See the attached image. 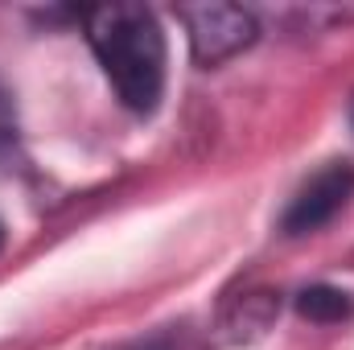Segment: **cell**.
<instances>
[{
  "label": "cell",
  "instance_id": "6da1fadb",
  "mask_svg": "<svg viewBox=\"0 0 354 350\" xmlns=\"http://www.w3.org/2000/svg\"><path fill=\"white\" fill-rule=\"evenodd\" d=\"M83 29L87 42L107 75V83L115 87L120 103L136 116L157 111L161 95H165V33L153 8L145 4H95L83 8Z\"/></svg>",
  "mask_w": 354,
  "mask_h": 350
},
{
  "label": "cell",
  "instance_id": "7a4b0ae2",
  "mask_svg": "<svg viewBox=\"0 0 354 350\" xmlns=\"http://www.w3.org/2000/svg\"><path fill=\"white\" fill-rule=\"evenodd\" d=\"M177 17L189 33V50L198 66H223L260 37V25L243 4H218V0L181 4Z\"/></svg>",
  "mask_w": 354,
  "mask_h": 350
},
{
  "label": "cell",
  "instance_id": "3957f363",
  "mask_svg": "<svg viewBox=\"0 0 354 350\" xmlns=\"http://www.w3.org/2000/svg\"><path fill=\"white\" fill-rule=\"evenodd\" d=\"M354 194V165L346 161H326L309 181H301V190L288 198L284 214H280V231L284 235H309L317 227H326Z\"/></svg>",
  "mask_w": 354,
  "mask_h": 350
},
{
  "label": "cell",
  "instance_id": "277c9868",
  "mask_svg": "<svg viewBox=\"0 0 354 350\" xmlns=\"http://www.w3.org/2000/svg\"><path fill=\"white\" fill-rule=\"evenodd\" d=\"M351 297L342 288H330V284H313L297 297V313L309 322H342V317H351Z\"/></svg>",
  "mask_w": 354,
  "mask_h": 350
},
{
  "label": "cell",
  "instance_id": "5b68a950",
  "mask_svg": "<svg viewBox=\"0 0 354 350\" xmlns=\"http://www.w3.org/2000/svg\"><path fill=\"white\" fill-rule=\"evenodd\" d=\"M17 153V111H12V99L8 91L0 87V165Z\"/></svg>",
  "mask_w": 354,
  "mask_h": 350
},
{
  "label": "cell",
  "instance_id": "8992f818",
  "mask_svg": "<svg viewBox=\"0 0 354 350\" xmlns=\"http://www.w3.org/2000/svg\"><path fill=\"white\" fill-rule=\"evenodd\" d=\"M124 350H174L169 334H153V338H140V342H128Z\"/></svg>",
  "mask_w": 354,
  "mask_h": 350
},
{
  "label": "cell",
  "instance_id": "52a82bcc",
  "mask_svg": "<svg viewBox=\"0 0 354 350\" xmlns=\"http://www.w3.org/2000/svg\"><path fill=\"white\" fill-rule=\"evenodd\" d=\"M0 248H4V227H0Z\"/></svg>",
  "mask_w": 354,
  "mask_h": 350
},
{
  "label": "cell",
  "instance_id": "ba28073f",
  "mask_svg": "<svg viewBox=\"0 0 354 350\" xmlns=\"http://www.w3.org/2000/svg\"><path fill=\"white\" fill-rule=\"evenodd\" d=\"M351 120H354V111H351Z\"/></svg>",
  "mask_w": 354,
  "mask_h": 350
}]
</instances>
